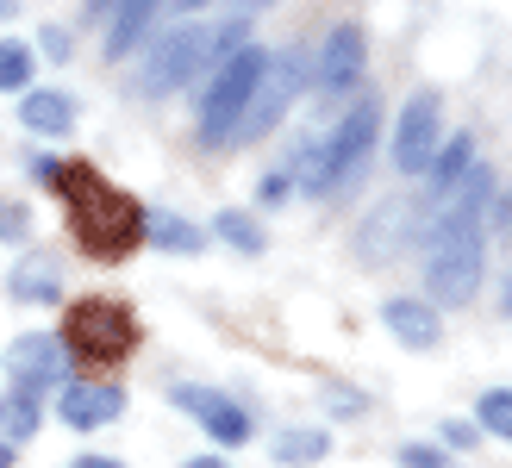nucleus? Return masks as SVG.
<instances>
[{"instance_id": "1", "label": "nucleus", "mask_w": 512, "mask_h": 468, "mask_svg": "<svg viewBox=\"0 0 512 468\" xmlns=\"http://www.w3.org/2000/svg\"><path fill=\"white\" fill-rule=\"evenodd\" d=\"M50 188L63 194L69 206V225H75V244H82L94 263H119V256H132L144 244V206L132 194H119L100 169L88 163H57V181Z\"/></svg>"}, {"instance_id": "2", "label": "nucleus", "mask_w": 512, "mask_h": 468, "mask_svg": "<svg viewBox=\"0 0 512 468\" xmlns=\"http://www.w3.org/2000/svg\"><path fill=\"white\" fill-rule=\"evenodd\" d=\"M375 138H381V107L375 100H356L344 113V125L319 144H306V194H350L363 163L375 156Z\"/></svg>"}, {"instance_id": "3", "label": "nucleus", "mask_w": 512, "mask_h": 468, "mask_svg": "<svg viewBox=\"0 0 512 468\" xmlns=\"http://www.w3.org/2000/svg\"><path fill=\"white\" fill-rule=\"evenodd\" d=\"M57 337H63L69 362L113 369V362H125L138 350V319H132V306H119V300H82V306H69Z\"/></svg>"}, {"instance_id": "4", "label": "nucleus", "mask_w": 512, "mask_h": 468, "mask_svg": "<svg viewBox=\"0 0 512 468\" xmlns=\"http://www.w3.org/2000/svg\"><path fill=\"white\" fill-rule=\"evenodd\" d=\"M263 63H269V50L238 44L232 57L213 69V88H200V144H207V150L232 144V132H238V119L250 107V88H256V75H263Z\"/></svg>"}, {"instance_id": "5", "label": "nucleus", "mask_w": 512, "mask_h": 468, "mask_svg": "<svg viewBox=\"0 0 512 468\" xmlns=\"http://www.w3.org/2000/svg\"><path fill=\"white\" fill-rule=\"evenodd\" d=\"M300 88H306V63H300V50H281V57H269L263 75H256V88H250V107H244V119H238L232 144H256L263 132H275L281 113L294 107V94H300Z\"/></svg>"}, {"instance_id": "6", "label": "nucleus", "mask_w": 512, "mask_h": 468, "mask_svg": "<svg viewBox=\"0 0 512 468\" xmlns=\"http://www.w3.org/2000/svg\"><path fill=\"white\" fill-rule=\"evenodd\" d=\"M200 69H213V32L207 25H175V32L157 38V50H150V69H144V94H175L188 88Z\"/></svg>"}, {"instance_id": "7", "label": "nucleus", "mask_w": 512, "mask_h": 468, "mask_svg": "<svg viewBox=\"0 0 512 468\" xmlns=\"http://www.w3.org/2000/svg\"><path fill=\"white\" fill-rule=\"evenodd\" d=\"M438 144H444V100L438 94H413L406 113H400V132H394V169L400 175H425Z\"/></svg>"}, {"instance_id": "8", "label": "nucleus", "mask_w": 512, "mask_h": 468, "mask_svg": "<svg viewBox=\"0 0 512 468\" xmlns=\"http://www.w3.org/2000/svg\"><path fill=\"white\" fill-rule=\"evenodd\" d=\"M169 400L182 406L188 419H200V431H207L213 444H225V450L250 444V412L232 394H219V387H169Z\"/></svg>"}, {"instance_id": "9", "label": "nucleus", "mask_w": 512, "mask_h": 468, "mask_svg": "<svg viewBox=\"0 0 512 468\" xmlns=\"http://www.w3.org/2000/svg\"><path fill=\"white\" fill-rule=\"evenodd\" d=\"M7 362H13V375L25 381V387H69L75 381V362H69V350H63V337L57 331H32V337H13V350H7Z\"/></svg>"}, {"instance_id": "10", "label": "nucleus", "mask_w": 512, "mask_h": 468, "mask_svg": "<svg viewBox=\"0 0 512 468\" xmlns=\"http://www.w3.org/2000/svg\"><path fill=\"white\" fill-rule=\"evenodd\" d=\"M363 63H369L363 25H338V32L325 38V50H319V88L325 94H350L356 82H363Z\"/></svg>"}, {"instance_id": "11", "label": "nucleus", "mask_w": 512, "mask_h": 468, "mask_svg": "<svg viewBox=\"0 0 512 468\" xmlns=\"http://www.w3.org/2000/svg\"><path fill=\"white\" fill-rule=\"evenodd\" d=\"M57 412H63V425L69 431H94V425H113L119 412H125V394L119 387H107V381H69V387H57Z\"/></svg>"}, {"instance_id": "12", "label": "nucleus", "mask_w": 512, "mask_h": 468, "mask_svg": "<svg viewBox=\"0 0 512 468\" xmlns=\"http://www.w3.org/2000/svg\"><path fill=\"white\" fill-rule=\"evenodd\" d=\"M381 325H388L406 350H431L444 337L438 325V306L431 300H413V294H394V300H381Z\"/></svg>"}, {"instance_id": "13", "label": "nucleus", "mask_w": 512, "mask_h": 468, "mask_svg": "<svg viewBox=\"0 0 512 468\" xmlns=\"http://www.w3.org/2000/svg\"><path fill=\"white\" fill-rule=\"evenodd\" d=\"M19 125L38 138H63L75 125V100L63 88H32V94H19Z\"/></svg>"}, {"instance_id": "14", "label": "nucleus", "mask_w": 512, "mask_h": 468, "mask_svg": "<svg viewBox=\"0 0 512 468\" xmlns=\"http://www.w3.org/2000/svg\"><path fill=\"white\" fill-rule=\"evenodd\" d=\"M157 7L163 0H119V7L107 13V57L119 63V57H132V50L144 44V32H150V19H157Z\"/></svg>"}, {"instance_id": "15", "label": "nucleus", "mask_w": 512, "mask_h": 468, "mask_svg": "<svg viewBox=\"0 0 512 468\" xmlns=\"http://www.w3.org/2000/svg\"><path fill=\"white\" fill-rule=\"evenodd\" d=\"M13 300H38V306H50V300H63V269L50 263L44 250H32V256H19V269H13Z\"/></svg>"}, {"instance_id": "16", "label": "nucleus", "mask_w": 512, "mask_h": 468, "mask_svg": "<svg viewBox=\"0 0 512 468\" xmlns=\"http://www.w3.org/2000/svg\"><path fill=\"white\" fill-rule=\"evenodd\" d=\"M406 219H413V213H406V200H388V206H381V213L363 225V256H369V263H394V256H400Z\"/></svg>"}, {"instance_id": "17", "label": "nucleus", "mask_w": 512, "mask_h": 468, "mask_svg": "<svg viewBox=\"0 0 512 468\" xmlns=\"http://www.w3.org/2000/svg\"><path fill=\"white\" fill-rule=\"evenodd\" d=\"M44 425V400H38V387H13V394H0V437L7 444H19V437H38Z\"/></svg>"}, {"instance_id": "18", "label": "nucleus", "mask_w": 512, "mask_h": 468, "mask_svg": "<svg viewBox=\"0 0 512 468\" xmlns=\"http://www.w3.org/2000/svg\"><path fill=\"white\" fill-rule=\"evenodd\" d=\"M469 169H475V138H463V132L444 138V144H438V156H431V200H444V194H450Z\"/></svg>"}, {"instance_id": "19", "label": "nucleus", "mask_w": 512, "mask_h": 468, "mask_svg": "<svg viewBox=\"0 0 512 468\" xmlns=\"http://www.w3.org/2000/svg\"><path fill=\"white\" fill-rule=\"evenodd\" d=\"M331 456V431H313V425H306V431H281L275 437V462L281 468H313V462H325Z\"/></svg>"}, {"instance_id": "20", "label": "nucleus", "mask_w": 512, "mask_h": 468, "mask_svg": "<svg viewBox=\"0 0 512 468\" xmlns=\"http://www.w3.org/2000/svg\"><path fill=\"white\" fill-rule=\"evenodd\" d=\"M144 244H157V250H182V256H194L200 244V225H188V219H175V213H150L144 219Z\"/></svg>"}, {"instance_id": "21", "label": "nucleus", "mask_w": 512, "mask_h": 468, "mask_svg": "<svg viewBox=\"0 0 512 468\" xmlns=\"http://www.w3.org/2000/svg\"><path fill=\"white\" fill-rule=\"evenodd\" d=\"M213 238H225V244L244 250V256H263V231H256V219L250 213H232V206L213 219Z\"/></svg>"}, {"instance_id": "22", "label": "nucleus", "mask_w": 512, "mask_h": 468, "mask_svg": "<svg viewBox=\"0 0 512 468\" xmlns=\"http://www.w3.org/2000/svg\"><path fill=\"white\" fill-rule=\"evenodd\" d=\"M475 425L488 437H506V444H512V387H488V394H481Z\"/></svg>"}, {"instance_id": "23", "label": "nucleus", "mask_w": 512, "mask_h": 468, "mask_svg": "<svg viewBox=\"0 0 512 468\" xmlns=\"http://www.w3.org/2000/svg\"><path fill=\"white\" fill-rule=\"evenodd\" d=\"M0 88H32V44H0Z\"/></svg>"}, {"instance_id": "24", "label": "nucleus", "mask_w": 512, "mask_h": 468, "mask_svg": "<svg viewBox=\"0 0 512 468\" xmlns=\"http://www.w3.org/2000/svg\"><path fill=\"white\" fill-rule=\"evenodd\" d=\"M400 468H450V456L438 444H406L400 450Z\"/></svg>"}, {"instance_id": "25", "label": "nucleus", "mask_w": 512, "mask_h": 468, "mask_svg": "<svg viewBox=\"0 0 512 468\" xmlns=\"http://www.w3.org/2000/svg\"><path fill=\"white\" fill-rule=\"evenodd\" d=\"M288 194H294V175H288V169H269L263 188H256V200H263V206H281Z\"/></svg>"}, {"instance_id": "26", "label": "nucleus", "mask_w": 512, "mask_h": 468, "mask_svg": "<svg viewBox=\"0 0 512 468\" xmlns=\"http://www.w3.org/2000/svg\"><path fill=\"white\" fill-rule=\"evenodd\" d=\"M438 437H444L450 450H475V444H481V431H475V425H463V419H450V425H444Z\"/></svg>"}, {"instance_id": "27", "label": "nucleus", "mask_w": 512, "mask_h": 468, "mask_svg": "<svg viewBox=\"0 0 512 468\" xmlns=\"http://www.w3.org/2000/svg\"><path fill=\"white\" fill-rule=\"evenodd\" d=\"M0 238H7V244L25 238V213H19V206H0Z\"/></svg>"}, {"instance_id": "28", "label": "nucleus", "mask_w": 512, "mask_h": 468, "mask_svg": "<svg viewBox=\"0 0 512 468\" xmlns=\"http://www.w3.org/2000/svg\"><path fill=\"white\" fill-rule=\"evenodd\" d=\"M369 400L363 394H338V387H325V412H363Z\"/></svg>"}, {"instance_id": "29", "label": "nucleus", "mask_w": 512, "mask_h": 468, "mask_svg": "<svg viewBox=\"0 0 512 468\" xmlns=\"http://www.w3.org/2000/svg\"><path fill=\"white\" fill-rule=\"evenodd\" d=\"M38 38H44V57H57V63L69 57V32H57V25H50V32H38Z\"/></svg>"}, {"instance_id": "30", "label": "nucleus", "mask_w": 512, "mask_h": 468, "mask_svg": "<svg viewBox=\"0 0 512 468\" xmlns=\"http://www.w3.org/2000/svg\"><path fill=\"white\" fill-rule=\"evenodd\" d=\"M263 7H275V0H232V19H250V13H263Z\"/></svg>"}, {"instance_id": "31", "label": "nucleus", "mask_w": 512, "mask_h": 468, "mask_svg": "<svg viewBox=\"0 0 512 468\" xmlns=\"http://www.w3.org/2000/svg\"><path fill=\"white\" fill-rule=\"evenodd\" d=\"M32 175H38L44 188H50V181H57V156H38V163H32Z\"/></svg>"}, {"instance_id": "32", "label": "nucleus", "mask_w": 512, "mask_h": 468, "mask_svg": "<svg viewBox=\"0 0 512 468\" xmlns=\"http://www.w3.org/2000/svg\"><path fill=\"white\" fill-rule=\"evenodd\" d=\"M69 468H125V462H113V456H75Z\"/></svg>"}, {"instance_id": "33", "label": "nucleus", "mask_w": 512, "mask_h": 468, "mask_svg": "<svg viewBox=\"0 0 512 468\" xmlns=\"http://www.w3.org/2000/svg\"><path fill=\"white\" fill-rule=\"evenodd\" d=\"M182 468H232V462H219V456H188Z\"/></svg>"}, {"instance_id": "34", "label": "nucleus", "mask_w": 512, "mask_h": 468, "mask_svg": "<svg viewBox=\"0 0 512 468\" xmlns=\"http://www.w3.org/2000/svg\"><path fill=\"white\" fill-rule=\"evenodd\" d=\"M113 7H119V0H88V19H107Z\"/></svg>"}, {"instance_id": "35", "label": "nucleus", "mask_w": 512, "mask_h": 468, "mask_svg": "<svg viewBox=\"0 0 512 468\" xmlns=\"http://www.w3.org/2000/svg\"><path fill=\"white\" fill-rule=\"evenodd\" d=\"M175 7H182V13H200V7H213V0H175Z\"/></svg>"}, {"instance_id": "36", "label": "nucleus", "mask_w": 512, "mask_h": 468, "mask_svg": "<svg viewBox=\"0 0 512 468\" xmlns=\"http://www.w3.org/2000/svg\"><path fill=\"white\" fill-rule=\"evenodd\" d=\"M0 468H13V444H7V437H0Z\"/></svg>"}, {"instance_id": "37", "label": "nucleus", "mask_w": 512, "mask_h": 468, "mask_svg": "<svg viewBox=\"0 0 512 468\" xmlns=\"http://www.w3.org/2000/svg\"><path fill=\"white\" fill-rule=\"evenodd\" d=\"M19 13V0H0V19H13Z\"/></svg>"}, {"instance_id": "38", "label": "nucleus", "mask_w": 512, "mask_h": 468, "mask_svg": "<svg viewBox=\"0 0 512 468\" xmlns=\"http://www.w3.org/2000/svg\"><path fill=\"white\" fill-rule=\"evenodd\" d=\"M500 306H506V319H512V281H506V300H500Z\"/></svg>"}]
</instances>
